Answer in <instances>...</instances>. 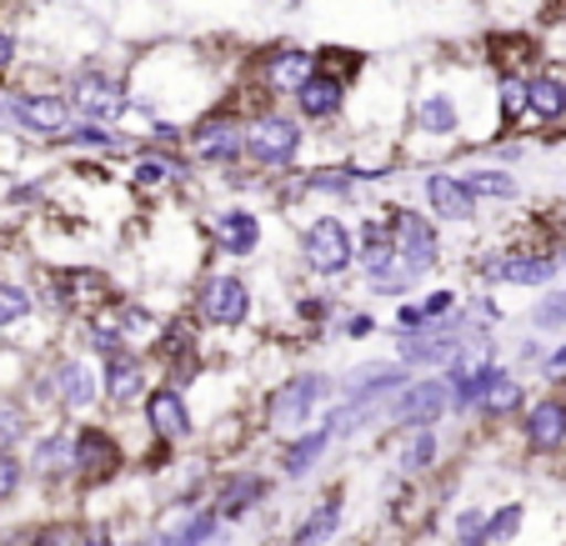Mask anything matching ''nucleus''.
<instances>
[{"label": "nucleus", "instance_id": "nucleus-1", "mask_svg": "<svg viewBox=\"0 0 566 546\" xmlns=\"http://www.w3.org/2000/svg\"><path fill=\"white\" fill-rule=\"evenodd\" d=\"M506 136L502 106H496V71L486 55H441L421 65L411 81L407 130H401V156L421 166H441L447 156H461L471 146H492Z\"/></svg>", "mask_w": 566, "mask_h": 546}, {"label": "nucleus", "instance_id": "nucleus-2", "mask_svg": "<svg viewBox=\"0 0 566 546\" xmlns=\"http://www.w3.org/2000/svg\"><path fill=\"white\" fill-rule=\"evenodd\" d=\"M130 91L140 106L160 111V116H201L226 96L221 75H211V55L196 45H150L146 55L130 61Z\"/></svg>", "mask_w": 566, "mask_h": 546}, {"label": "nucleus", "instance_id": "nucleus-3", "mask_svg": "<svg viewBox=\"0 0 566 546\" xmlns=\"http://www.w3.org/2000/svg\"><path fill=\"white\" fill-rule=\"evenodd\" d=\"M311 126L291 106H261L247 116V161L266 176H286L306 161Z\"/></svg>", "mask_w": 566, "mask_h": 546}, {"label": "nucleus", "instance_id": "nucleus-4", "mask_svg": "<svg viewBox=\"0 0 566 546\" xmlns=\"http://www.w3.org/2000/svg\"><path fill=\"white\" fill-rule=\"evenodd\" d=\"M61 91L71 96L75 116H91V120H111L120 126L126 111L136 106V91H130V65H111L106 55H86V61H75L65 71Z\"/></svg>", "mask_w": 566, "mask_h": 546}, {"label": "nucleus", "instance_id": "nucleus-5", "mask_svg": "<svg viewBox=\"0 0 566 546\" xmlns=\"http://www.w3.org/2000/svg\"><path fill=\"white\" fill-rule=\"evenodd\" d=\"M186 156L206 171H226V166H241L247 161V111L235 106V101H216L211 111L186 126Z\"/></svg>", "mask_w": 566, "mask_h": 546}, {"label": "nucleus", "instance_id": "nucleus-6", "mask_svg": "<svg viewBox=\"0 0 566 546\" xmlns=\"http://www.w3.org/2000/svg\"><path fill=\"white\" fill-rule=\"evenodd\" d=\"M381 216L396 237V256H401V266H407L411 276L427 281L431 271H441V261H447V225H441L427 206L417 211V206H407V201H386Z\"/></svg>", "mask_w": 566, "mask_h": 546}, {"label": "nucleus", "instance_id": "nucleus-7", "mask_svg": "<svg viewBox=\"0 0 566 546\" xmlns=\"http://www.w3.org/2000/svg\"><path fill=\"white\" fill-rule=\"evenodd\" d=\"M296 256H301V266H306V276L336 281V276H346V271H356V231L342 216L316 211L301 221Z\"/></svg>", "mask_w": 566, "mask_h": 546}, {"label": "nucleus", "instance_id": "nucleus-8", "mask_svg": "<svg viewBox=\"0 0 566 546\" xmlns=\"http://www.w3.org/2000/svg\"><path fill=\"white\" fill-rule=\"evenodd\" d=\"M75 106L65 91H31V86H6V130L41 146H61V136L71 130Z\"/></svg>", "mask_w": 566, "mask_h": 546}, {"label": "nucleus", "instance_id": "nucleus-9", "mask_svg": "<svg viewBox=\"0 0 566 546\" xmlns=\"http://www.w3.org/2000/svg\"><path fill=\"white\" fill-rule=\"evenodd\" d=\"M216 256L226 261H256L261 246H266V216H261L256 201L247 196H226V201L211 206V225H206Z\"/></svg>", "mask_w": 566, "mask_h": 546}, {"label": "nucleus", "instance_id": "nucleus-10", "mask_svg": "<svg viewBox=\"0 0 566 546\" xmlns=\"http://www.w3.org/2000/svg\"><path fill=\"white\" fill-rule=\"evenodd\" d=\"M316 71V51L301 41H271L251 55V91H256L266 106L291 101L301 91V81Z\"/></svg>", "mask_w": 566, "mask_h": 546}, {"label": "nucleus", "instance_id": "nucleus-11", "mask_svg": "<svg viewBox=\"0 0 566 546\" xmlns=\"http://www.w3.org/2000/svg\"><path fill=\"white\" fill-rule=\"evenodd\" d=\"M196 316L221 332H241L256 316V281L241 271H206L196 286Z\"/></svg>", "mask_w": 566, "mask_h": 546}, {"label": "nucleus", "instance_id": "nucleus-12", "mask_svg": "<svg viewBox=\"0 0 566 546\" xmlns=\"http://www.w3.org/2000/svg\"><path fill=\"white\" fill-rule=\"evenodd\" d=\"M332 391H336V381L326 371H296V376H286V381L271 391V401H266V427L281 431V437L311 427V421L321 417V407H326V397H332Z\"/></svg>", "mask_w": 566, "mask_h": 546}, {"label": "nucleus", "instance_id": "nucleus-13", "mask_svg": "<svg viewBox=\"0 0 566 546\" xmlns=\"http://www.w3.org/2000/svg\"><path fill=\"white\" fill-rule=\"evenodd\" d=\"M196 171H201V166H196L186 150L140 146L126 166V186H130V196L160 201V196H176V191H186V186H196Z\"/></svg>", "mask_w": 566, "mask_h": 546}, {"label": "nucleus", "instance_id": "nucleus-14", "mask_svg": "<svg viewBox=\"0 0 566 546\" xmlns=\"http://www.w3.org/2000/svg\"><path fill=\"white\" fill-rule=\"evenodd\" d=\"M447 411H457V391H451L447 376H427V381H407L396 397H386L381 417L401 431H417V427H437Z\"/></svg>", "mask_w": 566, "mask_h": 546}, {"label": "nucleus", "instance_id": "nucleus-15", "mask_svg": "<svg viewBox=\"0 0 566 546\" xmlns=\"http://www.w3.org/2000/svg\"><path fill=\"white\" fill-rule=\"evenodd\" d=\"M421 206H427L447 231L481 221V201L471 196V186L461 181V171H451V166H427V171H421Z\"/></svg>", "mask_w": 566, "mask_h": 546}, {"label": "nucleus", "instance_id": "nucleus-16", "mask_svg": "<svg viewBox=\"0 0 566 546\" xmlns=\"http://www.w3.org/2000/svg\"><path fill=\"white\" fill-rule=\"evenodd\" d=\"M352 86L356 81L326 71V65H316V71L301 81L296 96H291V111H296L306 126H342L346 111H352Z\"/></svg>", "mask_w": 566, "mask_h": 546}, {"label": "nucleus", "instance_id": "nucleus-17", "mask_svg": "<svg viewBox=\"0 0 566 546\" xmlns=\"http://www.w3.org/2000/svg\"><path fill=\"white\" fill-rule=\"evenodd\" d=\"M120 466H126V451H120V441L111 437L106 427L75 431V476L86 486H101V482H111V476H120Z\"/></svg>", "mask_w": 566, "mask_h": 546}, {"label": "nucleus", "instance_id": "nucleus-18", "mask_svg": "<svg viewBox=\"0 0 566 546\" xmlns=\"http://www.w3.org/2000/svg\"><path fill=\"white\" fill-rule=\"evenodd\" d=\"M461 181L471 186V196H476L481 206H516L526 196V181L516 166L496 161V156H481V161H471L467 171H461Z\"/></svg>", "mask_w": 566, "mask_h": 546}, {"label": "nucleus", "instance_id": "nucleus-19", "mask_svg": "<svg viewBox=\"0 0 566 546\" xmlns=\"http://www.w3.org/2000/svg\"><path fill=\"white\" fill-rule=\"evenodd\" d=\"M146 431L166 447L186 441L196 431V417H191V401L181 397V386H156L146 391Z\"/></svg>", "mask_w": 566, "mask_h": 546}, {"label": "nucleus", "instance_id": "nucleus-20", "mask_svg": "<svg viewBox=\"0 0 566 546\" xmlns=\"http://www.w3.org/2000/svg\"><path fill=\"white\" fill-rule=\"evenodd\" d=\"M51 391H55V401H61L65 411H91L101 397H106V386H101V371L86 361V356H65V361H55V371H51Z\"/></svg>", "mask_w": 566, "mask_h": 546}, {"label": "nucleus", "instance_id": "nucleus-21", "mask_svg": "<svg viewBox=\"0 0 566 546\" xmlns=\"http://www.w3.org/2000/svg\"><path fill=\"white\" fill-rule=\"evenodd\" d=\"M522 441L532 456H562L566 451V401L562 397L532 401L526 421H522Z\"/></svg>", "mask_w": 566, "mask_h": 546}, {"label": "nucleus", "instance_id": "nucleus-22", "mask_svg": "<svg viewBox=\"0 0 566 546\" xmlns=\"http://www.w3.org/2000/svg\"><path fill=\"white\" fill-rule=\"evenodd\" d=\"M481 417H492V421H506L516 417V411H526V386L522 376L512 371V366L502 361H486L481 366V401H476Z\"/></svg>", "mask_w": 566, "mask_h": 546}, {"label": "nucleus", "instance_id": "nucleus-23", "mask_svg": "<svg viewBox=\"0 0 566 546\" xmlns=\"http://www.w3.org/2000/svg\"><path fill=\"white\" fill-rule=\"evenodd\" d=\"M101 386H106V401H116V407H130V401L146 397V356H136L126 346V351L106 356V366H101Z\"/></svg>", "mask_w": 566, "mask_h": 546}, {"label": "nucleus", "instance_id": "nucleus-24", "mask_svg": "<svg viewBox=\"0 0 566 546\" xmlns=\"http://www.w3.org/2000/svg\"><path fill=\"white\" fill-rule=\"evenodd\" d=\"M332 441H336L332 421H321V427L301 431V437L291 441V447H281V456H276L281 476H286V482H301L306 472H316L321 461H326V451H332Z\"/></svg>", "mask_w": 566, "mask_h": 546}, {"label": "nucleus", "instance_id": "nucleus-25", "mask_svg": "<svg viewBox=\"0 0 566 546\" xmlns=\"http://www.w3.org/2000/svg\"><path fill=\"white\" fill-rule=\"evenodd\" d=\"M266 496H271V482L261 472H235V476H226L221 492H216V512H221V522H247Z\"/></svg>", "mask_w": 566, "mask_h": 546}, {"label": "nucleus", "instance_id": "nucleus-26", "mask_svg": "<svg viewBox=\"0 0 566 546\" xmlns=\"http://www.w3.org/2000/svg\"><path fill=\"white\" fill-rule=\"evenodd\" d=\"M342 512H346V496H342V486H332V492L301 516V526L291 532V546H326L336 532H342Z\"/></svg>", "mask_w": 566, "mask_h": 546}, {"label": "nucleus", "instance_id": "nucleus-27", "mask_svg": "<svg viewBox=\"0 0 566 546\" xmlns=\"http://www.w3.org/2000/svg\"><path fill=\"white\" fill-rule=\"evenodd\" d=\"M441 461V437L437 427H417L401 447H396V472L401 476H417V472H431Z\"/></svg>", "mask_w": 566, "mask_h": 546}, {"label": "nucleus", "instance_id": "nucleus-28", "mask_svg": "<svg viewBox=\"0 0 566 546\" xmlns=\"http://www.w3.org/2000/svg\"><path fill=\"white\" fill-rule=\"evenodd\" d=\"M216 536H221V512L216 506H206V512H191L176 532H160L150 546H211Z\"/></svg>", "mask_w": 566, "mask_h": 546}, {"label": "nucleus", "instance_id": "nucleus-29", "mask_svg": "<svg viewBox=\"0 0 566 546\" xmlns=\"http://www.w3.org/2000/svg\"><path fill=\"white\" fill-rule=\"evenodd\" d=\"M31 466L41 476H75V437H61V431L41 437V441H35Z\"/></svg>", "mask_w": 566, "mask_h": 546}, {"label": "nucleus", "instance_id": "nucleus-30", "mask_svg": "<svg viewBox=\"0 0 566 546\" xmlns=\"http://www.w3.org/2000/svg\"><path fill=\"white\" fill-rule=\"evenodd\" d=\"M35 316V291L15 276H0V332H11V326L31 322Z\"/></svg>", "mask_w": 566, "mask_h": 546}, {"label": "nucleus", "instance_id": "nucleus-31", "mask_svg": "<svg viewBox=\"0 0 566 546\" xmlns=\"http://www.w3.org/2000/svg\"><path fill=\"white\" fill-rule=\"evenodd\" d=\"M526 526V502H506L502 512H492V522H486V546H506L516 542Z\"/></svg>", "mask_w": 566, "mask_h": 546}, {"label": "nucleus", "instance_id": "nucleus-32", "mask_svg": "<svg viewBox=\"0 0 566 546\" xmlns=\"http://www.w3.org/2000/svg\"><path fill=\"white\" fill-rule=\"evenodd\" d=\"M526 322H532L536 332H556V326H566V286L542 291V301L532 306V316H526Z\"/></svg>", "mask_w": 566, "mask_h": 546}, {"label": "nucleus", "instance_id": "nucleus-33", "mask_svg": "<svg viewBox=\"0 0 566 546\" xmlns=\"http://www.w3.org/2000/svg\"><path fill=\"white\" fill-rule=\"evenodd\" d=\"M486 522H492V512H481V506H461L457 522H451L457 546H486Z\"/></svg>", "mask_w": 566, "mask_h": 546}, {"label": "nucleus", "instance_id": "nucleus-34", "mask_svg": "<svg viewBox=\"0 0 566 546\" xmlns=\"http://www.w3.org/2000/svg\"><path fill=\"white\" fill-rule=\"evenodd\" d=\"M427 326H431V316L421 301H396V336H421Z\"/></svg>", "mask_w": 566, "mask_h": 546}, {"label": "nucleus", "instance_id": "nucleus-35", "mask_svg": "<svg viewBox=\"0 0 566 546\" xmlns=\"http://www.w3.org/2000/svg\"><path fill=\"white\" fill-rule=\"evenodd\" d=\"M21 482H25L21 456H15L11 447H0V502H11V496L21 492Z\"/></svg>", "mask_w": 566, "mask_h": 546}, {"label": "nucleus", "instance_id": "nucleus-36", "mask_svg": "<svg viewBox=\"0 0 566 546\" xmlns=\"http://www.w3.org/2000/svg\"><path fill=\"white\" fill-rule=\"evenodd\" d=\"M15 65H21V35H15V25L0 21V86L15 75Z\"/></svg>", "mask_w": 566, "mask_h": 546}, {"label": "nucleus", "instance_id": "nucleus-37", "mask_svg": "<svg viewBox=\"0 0 566 546\" xmlns=\"http://www.w3.org/2000/svg\"><path fill=\"white\" fill-rule=\"evenodd\" d=\"M421 306H427L431 322H441V316L461 311V296H457V286H437V291H427V296H421Z\"/></svg>", "mask_w": 566, "mask_h": 546}, {"label": "nucleus", "instance_id": "nucleus-38", "mask_svg": "<svg viewBox=\"0 0 566 546\" xmlns=\"http://www.w3.org/2000/svg\"><path fill=\"white\" fill-rule=\"evenodd\" d=\"M371 332H376V316H371V311H352V316H346V336H352V342H366Z\"/></svg>", "mask_w": 566, "mask_h": 546}, {"label": "nucleus", "instance_id": "nucleus-39", "mask_svg": "<svg viewBox=\"0 0 566 546\" xmlns=\"http://www.w3.org/2000/svg\"><path fill=\"white\" fill-rule=\"evenodd\" d=\"M542 371H546V376H552V381H556V376H566V342H562V346H556V351H546Z\"/></svg>", "mask_w": 566, "mask_h": 546}]
</instances>
